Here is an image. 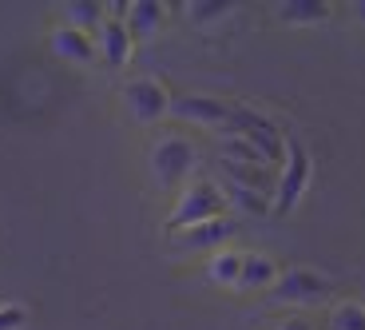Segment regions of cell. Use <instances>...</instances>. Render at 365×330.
Segmentation results:
<instances>
[{"label":"cell","mask_w":365,"mask_h":330,"mask_svg":"<svg viewBox=\"0 0 365 330\" xmlns=\"http://www.w3.org/2000/svg\"><path fill=\"white\" fill-rule=\"evenodd\" d=\"M227 211V195H222V184L215 179H195L191 187H182L179 203H175L167 227L182 231V227H195V223H207V219H219Z\"/></svg>","instance_id":"cell-1"},{"label":"cell","mask_w":365,"mask_h":330,"mask_svg":"<svg viewBox=\"0 0 365 330\" xmlns=\"http://www.w3.org/2000/svg\"><path fill=\"white\" fill-rule=\"evenodd\" d=\"M230 131H238V136L247 139L266 164H282V159H286V131L278 128L270 116H262V111H255V108H230Z\"/></svg>","instance_id":"cell-2"},{"label":"cell","mask_w":365,"mask_h":330,"mask_svg":"<svg viewBox=\"0 0 365 330\" xmlns=\"http://www.w3.org/2000/svg\"><path fill=\"white\" fill-rule=\"evenodd\" d=\"M286 171L282 179H278V191H274V211L286 215L298 207V199L306 195V187H310V175H314V164H310V151L298 144V139H286Z\"/></svg>","instance_id":"cell-3"},{"label":"cell","mask_w":365,"mask_h":330,"mask_svg":"<svg viewBox=\"0 0 365 330\" xmlns=\"http://www.w3.org/2000/svg\"><path fill=\"white\" fill-rule=\"evenodd\" d=\"M329 279L318 275V271H310V266H290V271H282L278 275V283L270 286L274 303H290V306H318L329 299Z\"/></svg>","instance_id":"cell-4"},{"label":"cell","mask_w":365,"mask_h":330,"mask_svg":"<svg viewBox=\"0 0 365 330\" xmlns=\"http://www.w3.org/2000/svg\"><path fill=\"white\" fill-rule=\"evenodd\" d=\"M195 164H199V151H195L191 139L182 136H163L155 144V151H151V171H155L159 184H182L187 175L195 171Z\"/></svg>","instance_id":"cell-5"},{"label":"cell","mask_w":365,"mask_h":330,"mask_svg":"<svg viewBox=\"0 0 365 330\" xmlns=\"http://www.w3.org/2000/svg\"><path fill=\"white\" fill-rule=\"evenodd\" d=\"M235 235H238V219L235 215H219V219H207V223L175 231V247L179 251H210V255H215V251H222Z\"/></svg>","instance_id":"cell-6"},{"label":"cell","mask_w":365,"mask_h":330,"mask_svg":"<svg viewBox=\"0 0 365 330\" xmlns=\"http://www.w3.org/2000/svg\"><path fill=\"white\" fill-rule=\"evenodd\" d=\"M123 100H128V111L139 119V124H155V119H163L167 111H171V96H167V88L159 80H151V76L131 80L128 88H123Z\"/></svg>","instance_id":"cell-7"},{"label":"cell","mask_w":365,"mask_h":330,"mask_svg":"<svg viewBox=\"0 0 365 330\" xmlns=\"http://www.w3.org/2000/svg\"><path fill=\"white\" fill-rule=\"evenodd\" d=\"M171 111L179 119H191V124H202V128H222L230 124V108L215 96H202V92H187L179 100H171Z\"/></svg>","instance_id":"cell-8"},{"label":"cell","mask_w":365,"mask_h":330,"mask_svg":"<svg viewBox=\"0 0 365 330\" xmlns=\"http://www.w3.org/2000/svg\"><path fill=\"white\" fill-rule=\"evenodd\" d=\"M131 32H128V24L123 20H103L100 28H96V52L108 60L111 68H123L131 60Z\"/></svg>","instance_id":"cell-9"},{"label":"cell","mask_w":365,"mask_h":330,"mask_svg":"<svg viewBox=\"0 0 365 330\" xmlns=\"http://www.w3.org/2000/svg\"><path fill=\"white\" fill-rule=\"evenodd\" d=\"M52 52L64 56V60H72V64H96V36H88V32H80V28H56L52 32Z\"/></svg>","instance_id":"cell-10"},{"label":"cell","mask_w":365,"mask_h":330,"mask_svg":"<svg viewBox=\"0 0 365 330\" xmlns=\"http://www.w3.org/2000/svg\"><path fill=\"white\" fill-rule=\"evenodd\" d=\"M278 263L266 251H255V255H242V275H238V291H270L278 283Z\"/></svg>","instance_id":"cell-11"},{"label":"cell","mask_w":365,"mask_h":330,"mask_svg":"<svg viewBox=\"0 0 365 330\" xmlns=\"http://www.w3.org/2000/svg\"><path fill=\"white\" fill-rule=\"evenodd\" d=\"M167 20V9L159 4V0H135V4H128V32L131 40H147L151 32H159V24Z\"/></svg>","instance_id":"cell-12"},{"label":"cell","mask_w":365,"mask_h":330,"mask_svg":"<svg viewBox=\"0 0 365 330\" xmlns=\"http://www.w3.org/2000/svg\"><path fill=\"white\" fill-rule=\"evenodd\" d=\"M326 16H329L326 0H282L278 4V20H286V24H318Z\"/></svg>","instance_id":"cell-13"},{"label":"cell","mask_w":365,"mask_h":330,"mask_svg":"<svg viewBox=\"0 0 365 330\" xmlns=\"http://www.w3.org/2000/svg\"><path fill=\"white\" fill-rule=\"evenodd\" d=\"M207 275H210V283L235 286V291H238V275H242V255H238V251H230V247L215 251V255H210V263H207Z\"/></svg>","instance_id":"cell-14"},{"label":"cell","mask_w":365,"mask_h":330,"mask_svg":"<svg viewBox=\"0 0 365 330\" xmlns=\"http://www.w3.org/2000/svg\"><path fill=\"white\" fill-rule=\"evenodd\" d=\"M64 20L68 28H80V32H88V36H96V28L108 20V12H103V4H91V0H76V4H68L64 9Z\"/></svg>","instance_id":"cell-15"},{"label":"cell","mask_w":365,"mask_h":330,"mask_svg":"<svg viewBox=\"0 0 365 330\" xmlns=\"http://www.w3.org/2000/svg\"><path fill=\"white\" fill-rule=\"evenodd\" d=\"M222 195H227V207L235 203V207H242V211H255V215H262V211H270V195H262V191H255V187H242V184H222Z\"/></svg>","instance_id":"cell-16"},{"label":"cell","mask_w":365,"mask_h":330,"mask_svg":"<svg viewBox=\"0 0 365 330\" xmlns=\"http://www.w3.org/2000/svg\"><path fill=\"white\" fill-rule=\"evenodd\" d=\"M329 330H365V303H357V299L338 303L329 314Z\"/></svg>","instance_id":"cell-17"},{"label":"cell","mask_w":365,"mask_h":330,"mask_svg":"<svg viewBox=\"0 0 365 330\" xmlns=\"http://www.w3.org/2000/svg\"><path fill=\"white\" fill-rule=\"evenodd\" d=\"M230 12V4H222V0H195L191 9H187V16L195 20V24H207V20H219V16H227Z\"/></svg>","instance_id":"cell-18"},{"label":"cell","mask_w":365,"mask_h":330,"mask_svg":"<svg viewBox=\"0 0 365 330\" xmlns=\"http://www.w3.org/2000/svg\"><path fill=\"white\" fill-rule=\"evenodd\" d=\"M24 306H0V330H20L24 326Z\"/></svg>","instance_id":"cell-19"},{"label":"cell","mask_w":365,"mask_h":330,"mask_svg":"<svg viewBox=\"0 0 365 330\" xmlns=\"http://www.w3.org/2000/svg\"><path fill=\"white\" fill-rule=\"evenodd\" d=\"M278 330H314V322H310V319H302V314H294V319H286Z\"/></svg>","instance_id":"cell-20"},{"label":"cell","mask_w":365,"mask_h":330,"mask_svg":"<svg viewBox=\"0 0 365 330\" xmlns=\"http://www.w3.org/2000/svg\"><path fill=\"white\" fill-rule=\"evenodd\" d=\"M354 16H357V20H365V0H357V4H354Z\"/></svg>","instance_id":"cell-21"}]
</instances>
